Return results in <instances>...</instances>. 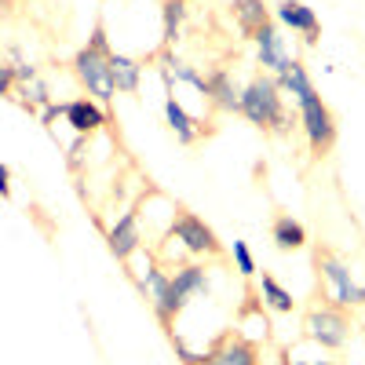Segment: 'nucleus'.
Instances as JSON below:
<instances>
[{
  "label": "nucleus",
  "instance_id": "10",
  "mask_svg": "<svg viewBox=\"0 0 365 365\" xmlns=\"http://www.w3.org/2000/svg\"><path fill=\"white\" fill-rule=\"evenodd\" d=\"M201 365H259V354L249 340L223 336L208 354H201Z\"/></svg>",
  "mask_w": 365,
  "mask_h": 365
},
{
  "label": "nucleus",
  "instance_id": "8",
  "mask_svg": "<svg viewBox=\"0 0 365 365\" xmlns=\"http://www.w3.org/2000/svg\"><path fill=\"white\" fill-rule=\"evenodd\" d=\"M252 41H256V51H259V66L270 70L274 77H285L292 70L296 58H289L282 37H278V29H274V22H263L259 29H252Z\"/></svg>",
  "mask_w": 365,
  "mask_h": 365
},
{
  "label": "nucleus",
  "instance_id": "14",
  "mask_svg": "<svg viewBox=\"0 0 365 365\" xmlns=\"http://www.w3.org/2000/svg\"><path fill=\"white\" fill-rule=\"evenodd\" d=\"M165 120H168V128L175 132V139L182 143V146H190L197 135H201V128H197V120L182 110V103L175 99V96H168L165 99Z\"/></svg>",
  "mask_w": 365,
  "mask_h": 365
},
{
  "label": "nucleus",
  "instance_id": "21",
  "mask_svg": "<svg viewBox=\"0 0 365 365\" xmlns=\"http://www.w3.org/2000/svg\"><path fill=\"white\" fill-rule=\"evenodd\" d=\"M19 96H22L26 106H48V103H51V91H48V84L41 81V73H37L34 81H19Z\"/></svg>",
  "mask_w": 365,
  "mask_h": 365
},
{
  "label": "nucleus",
  "instance_id": "9",
  "mask_svg": "<svg viewBox=\"0 0 365 365\" xmlns=\"http://www.w3.org/2000/svg\"><path fill=\"white\" fill-rule=\"evenodd\" d=\"M106 245L117 259H132L143 245V230H139V216L135 212H125L110 230H106Z\"/></svg>",
  "mask_w": 365,
  "mask_h": 365
},
{
  "label": "nucleus",
  "instance_id": "12",
  "mask_svg": "<svg viewBox=\"0 0 365 365\" xmlns=\"http://www.w3.org/2000/svg\"><path fill=\"white\" fill-rule=\"evenodd\" d=\"M66 120L77 135H88L106 125V110L96 99H73V103H66Z\"/></svg>",
  "mask_w": 365,
  "mask_h": 365
},
{
  "label": "nucleus",
  "instance_id": "28",
  "mask_svg": "<svg viewBox=\"0 0 365 365\" xmlns=\"http://www.w3.org/2000/svg\"><path fill=\"white\" fill-rule=\"evenodd\" d=\"M296 365H336V361H329V358H322V361H296Z\"/></svg>",
  "mask_w": 365,
  "mask_h": 365
},
{
  "label": "nucleus",
  "instance_id": "20",
  "mask_svg": "<svg viewBox=\"0 0 365 365\" xmlns=\"http://www.w3.org/2000/svg\"><path fill=\"white\" fill-rule=\"evenodd\" d=\"M234 11H237V19H241L245 29H259L263 22H270L263 0H234Z\"/></svg>",
  "mask_w": 365,
  "mask_h": 365
},
{
  "label": "nucleus",
  "instance_id": "18",
  "mask_svg": "<svg viewBox=\"0 0 365 365\" xmlns=\"http://www.w3.org/2000/svg\"><path fill=\"white\" fill-rule=\"evenodd\" d=\"M259 296H263V303L270 311H278V314H292V307H296V299H292V292L274 278V274H263L259 278Z\"/></svg>",
  "mask_w": 365,
  "mask_h": 365
},
{
  "label": "nucleus",
  "instance_id": "19",
  "mask_svg": "<svg viewBox=\"0 0 365 365\" xmlns=\"http://www.w3.org/2000/svg\"><path fill=\"white\" fill-rule=\"evenodd\" d=\"M182 19H187V0H165L161 8V22H165V44H175Z\"/></svg>",
  "mask_w": 365,
  "mask_h": 365
},
{
  "label": "nucleus",
  "instance_id": "6",
  "mask_svg": "<svg viewBox=\"0 0 365 365\" xmlns=\"http://www.w3.org/2000/svg\"><path fill=\"white\" fill-rule=\"evenodd\" d=\"M299 120H303V135H307L314 154H325V150L336 143V117H332V110L318 96L299 106Z\"/></svg>",
  "mask_w": 365,
  "mask_h": 365
},
{
  "label": "nucleus",
  "instance_id": "11",
  "mask_svg": "<svg viewBox=\"0 0 365 365\" xmlns=\"http://www.w3.org/2000/svg\"><path fill=\"white\" fill-rule=\"evenodd\" d=\"M274 15H278V22H282V26L296 29V34H303L307 41H314V37H318V15H314V8L299 4V0H282V4L274 8Z\"/></svg>",
  "mask_w": 365,
  "mask_h": 365
},
{
  "label": "nucleus",
  "instance_id": "7",
  "mask_svg": "<svg viewBox=\"0 0 365 365\" xmlns=\"http://www.w3.org/2000/svg\"><path fill=\"white\" fill-rule=\"evenodd\" d=\"M172 237L182 241V249L194 252V256H216L220 252V237L212 230L205 220L190 216V212H182V216L172 223Z\"/></svg>",
  "mask_w": 365,
  "mask_h": 365
},
{
  "label": "nucleus",
  "instance_id": "23",
  "mask_svg": "<svg viewBox=\"0 0 365 365\" xmlns=\"http://www.w3.org/2000/svg\"><path fill=\"white\" fill-rule=\"evenodd\" d=\"M234 263H237L241 278H252V274H256V259H252V252H249L245 241H234Z\"/></svg>",
  "mask_w": 365,
  "mask_h": 365
},
{
  "label": "nucleus",
  "instance_id": "5",
  "mask_svg": "<svg viewBox=\"0 0 365 365\" xmlns=\"http://www.w3.org/2000/svg\"><path fill=\"white\" fill-rule=\"evenodd\" d=\"M318 267H322V278L332 285V299L340 307H365V285L351 278V267L344 259H336L332 252H318Z\"/></svg>",
  "mask_w": 365,
  "mask_h": 365
},
{
  "label": "nucleus",
  "instance_id": "24",
  "mask_svg": "<svg viewBox=\"0 0 365 365\" xmlns=\"http://www.w3.org/2000/svg\"><path fill=\"white\" fill-rule=\"evenodd\" d=\"M11 91H15V70L0 63V96H11Z\"/></svg>",
  "mask_w": 365,
  "mask_h": 365
},
{
  "label": "nucleus",
  "instance_id": "26",
  "mask_svg": "<svg viewBox=\"0 0 365 365\" xmlns=\"http://www.w3.org/2000/svg\"><path fill=\"white\" fill-rule=\"evenodd\" d=\"M15 70V84L19 81H34L37 77V66H29V63H19V66H11Z\"/></svg>",
  "mask_w": 365,
  "mask_h": 365
},
{
  "label": "nucleus",
  "instance_id": "17",
  "mask_svg": "<svg viewBox=\"0 0 365 365\" xmlns=\"http://www.w3.org/2000/svg\"><path fill=\"white\" fill-rule=\"evenodd\" d=\"M208 99L216 103L220 110H237V103H241V88L230 81L227 70H220V73H212V77H208Z\"/></svg>",
  "mask_w": 365,
  "mask_h": 365
},
{
  "label": "nucleus",
  "instance_id": "25",
  "mask_svg": "<svg viewBox=\"0 0 365 365\" xmlns=\"http://www.w3.org/2000/svg\"><path fill=\"white\" fill-rule=\"evenodd\" d=\"M55 117H66V106H63V103H58V106H55V103H48V106L41 110V120H44V125H51Z\"/></svg>",
  "mask_w": 365,
  "mask_h": 365
},
{
  "label": "nucleus",
  "instance_id": "27",
  "mask_svg": "<svg viewBox=\"0 0 365 365\" xmlns=\"http://www.w3.org/2000/svg\"><path fill=\"white\" fill-rule=\"evenodd\" d=\"M0 197H11V168L0 165Z\"/></svg>",
  "mask_w": 365,
  "mask_h": 365
},
{
  "label": "nucleus",
  "instance_id": "13",
  "mask_svg": "<svg viewBox=\"0 0 365 365\" xmlns=\"http://www.w3.org/2000/svg\"><path fill=\"white\" fill-rule=\"evenodd\" d=\"M110 77H113V91H139V81H143V66L135 63L132 55H120V51H110Z\"/></svg>",
  "mask_w": 365,
  "mask_h": 365
},
{
  "label": "nucleus",
  "instance_id": "2",
  "mask_svg": "<svg viewBox=\"0 0 365 365\" xmlns=\"http://www.w3.org/2000/svg\"><path fill=\"white\" fill-rule=\"evenodd\" d=\"M73 73L81 81V88L88 91V99H96L99 106H106L117 91H113V77H110V51H99L84 44L73 55Z\"/></svg>",
  "mask_w": 365,
  "mask_h": 365
},
{
  "label": "nucleus",
  "instance_id": "16",
  "mask_svg": "<svg viewBox=\"0 0 365 365\" xmlns=\"http://www.w3.org/2000/svg\"><path fill=\"white\" fill-rule=\"evenodd\" d=\"M278 88L285 91V96L296 99V106H303L307 99L318 96V91H314V81H311V73H307V66H303V63H292V70H289L285 77H278Z\"/></svg>",
  "mask_w": 365,
  "mask_h": 365
},
{
  "label": "nucleus",
  "instance_id": "15",
  "mask_svg": "<svg viewBox=\"0 0 365 365\" xmlns=\"http://www.w3.org/2000/svg\"><path fill=\"white\" fill-rule=\"evenodd\" d=\"M270 241H274V249H282V252H296L307 245V230H303L299 220L292 216H278L270 227Z\"/></svg>",
  "mask_w": 365,
  "mask_h": 365
},
{
  "label": "nucleus",
  "instance_id": "1",
  "mask_svg": "<svg viewBox=\"0 0 365 365\" xmlns=\"http://www.w3.org/2000/svg\"><path fill=\"white\" fill-rule=\"evenodd\" d=\"M237 113L249 117L252 125H259V128H270V132H285L289 128V117H285V106H282V88H278L274 77H256L252 84L241 88Z\"/></svg>",
  "mask_w": 365,
  "mask_h": 365
},
{
  "label": "nucleus",
  "instance_id": "4",
  "mask_svg": "<svg viewBox=\"0 0 365 365\" xmlns=\"http://www.w3.org/2000/svg\"><path fill=\"white\" fill-rule=\"evenodd\" d=\"M307 340H314L322 351H340L351 336V322L344 318V311L336 307H318L307 314Z\"/></svg>",
  "mask_w": 365,
  "mask_h": 365
},
{
  "label": "nucleus",
  "instance_id": "22",
  "mask_svg": "<svg viewBox=\"0 0 365 365\" xmlns=\"http://www.w3.org/2000/svg\"><path fill=\"white\" fill-rule=\"evenodd\" d=\"M168 278H172V274H165V270H158V267H150L146 278H139V289L146 292L150 303H158V299L168 292Z\"/></svg>",
  "mask_w": 365,
  "mask_h": 365
},
{
  "label": "nucleus",
  "instance_id": "3",
  "mask_svg": "<svg viewBox=\"0 0 365 365\" xmlns=\"http://www.w3.org/2000/svg\"><path fill=\"white\" fill-rule=\"evenodd\" d=\"M201 292H208V274H205V267L187 263V267H179L172 278H168V292L154 303V311H158V318L165 325H172L175 314L187 307V299L190 296H201Z\"/></svg>",
  "mask_w": 365,
  "mask_h": 365
}]
</instances>
